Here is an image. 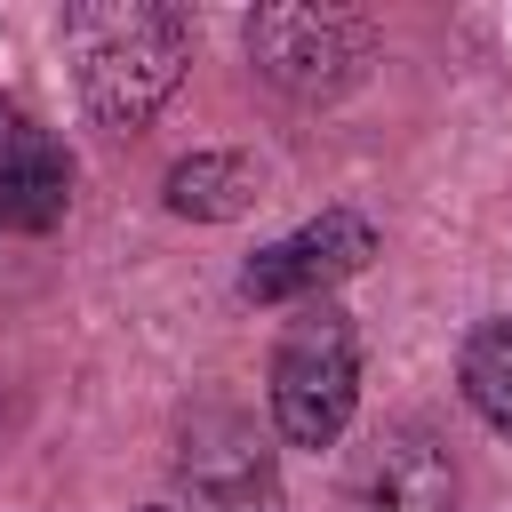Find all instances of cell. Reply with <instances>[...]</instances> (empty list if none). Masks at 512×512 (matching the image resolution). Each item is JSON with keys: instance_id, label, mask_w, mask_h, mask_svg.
I'll return each mask as SVG.
<instances>
[{"instance_id": "6da1fadb", "label": "cell", "mask_w": 512, "mask_h": 512, "mask_svg": "<svg viewBox=\"0 0 512 512\" xmlns=\"http://www.w3.org/2000/svg\"><path fill=\"white\" fill-rule=\"evenodd\" d=\"M64 56L88 120L112 136H136L152 128V112L176 96L192 64V16L168 0H80L64 8Z\"/></svg>"}, {"instance_id": "7a4b0ae2", "label": "cell", "mask_w": 512, "mask_h": 512, "mask_svg": "<svg viewBox=\"0 0 512 512\" xmlns=\"http://www.w3.org/2000/svg\"><path fill=\"white\" fill-rule=\"evenodd\" d=\"M352 400H360V336H352V320L328 296L296 304L288 336L272 344V424H280V440L328 448L352 424Z\"/></svg>"}, {"instance_id": "3957f363", "label": "cell", "mask_w": 512, "mask_h": 512, "mask_svg": "<svg viewBox=\"0 0 512 512\" xmlns=\"http://www.w3.org/2000/svg\"><path fill=\"white\" fill-rule=\"evenodd\" d=\"M248 56L280 96L328 104V96L360 88V72L376 64V24L352 16V8H256Z\"/></svg>"}, {"instance_id": "277c9868", "label": "cell", "mask_w": 512, "mask_h": 512, "mask_svg": "<svg viewBox=\"0 0 512 512\" xmlns=\"http://www.w3.org/2000/svg\"><path fill=\"white\" fill-rule=\"evenodd\" d=\"M176 488H184V512H288L272 440L232 400H200L184 416V432H176Z\"/></svg>"}, {"instance_id": "5b68a950", "label": "cell", "mask_w": 512, "mask_h": 512, "mask_svg": "<svg viewBox=\"0 0 512 512\" xmlns=\"http://www.w3.org/2000/svg\"><path fill=\"white\" fill-rule=\"evenodd\" d=\"M376 248H384V240H376V224H368L360 208H320L312 224L280 232L272 248H256V256L240 264V296H248V304H320L336 280L368 272Z\"/></svg>"}, {"instance_id": "8992f818", "label": "cell", "mask_w": 512, "mask_h": 512, "mask_svg": "<svg viewBox=\"0 0 512 512\" xmlns=\"http://www.w3.org/2000/svg\"><path fill=\"white\" fill-rule=\"evenodd\" d=\"M344 512H456V464H448L440 432L384 424L344 480Z\"/></svg>"}, {"instance_id": "52a82bcc", "label": "cell", "mask_w": 512, "mask_h": 512, "mask_svg": "<svg viewBox=\"0 0 512 512\" xmlns=\"http://www.w3.org/2000/svg\"><path fill=\"white\" fill-rule=\"evenodd\" d=\"M64 200H72V152L40 120L0 104V232H48Z\"/></svg>"}, {"instance_id": "ba28073f", "label": "cell", "mask_w": 512, "mask_h": 512, "mask_svg": "<svg viewBox=\"0 0 512 512\" xmlns=\"http://www.w3.org/2000/svg\"><path fill=\"white\" fill-rule=\"evenodd\" d=\"M168 208L176 216H200V224H224V216H240L248 200H256V168L240 160V152H192V160H176L168 168Z\"/></svg>"}, {"instance_id": "9c48e42d", "label": "cell", "mask_w": 512, "mask_h": 512, "mask_svg": "<svg viewBox=\"0 0 512 512\" xmlns=\"http://www.w3.org/2000/svg\"><path fill=\"white\" fill-rule=\"evenodd\" d=\"M456 376H464V400H472L496 432H512V312H504V320H480V328L464 336Z\"/></svg>"}]
</instances>
